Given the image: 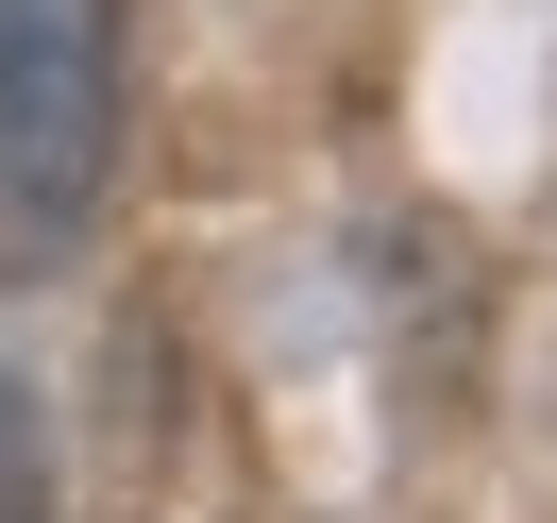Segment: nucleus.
I'll return each mask as SVG.
<instances>
[{
    "mask_svg": "<svg viewBox=\"0 0 557 523\" xmlns=\"http://www.w3.org/2000/svg\"><path fill=\"white\" fill-rule=\"evenodd\" d=\"M0 523H51V422L17 372H0Z\"/></svg>",
    "mask_w": 557,
    "mask_h": 523,
    "instance_id": "2",
    "label": "nucleus"
},
{
    "mask_svg": "<svg viewBox=\"0 0 557 523\" xmlns=\"http://www.w3.org/2000/svg\"><path fill=\"white\" fill-rule=\"evenodd\" d=\"M119 186V0H0V287L69 271Z\"/></svg>",
    "mask_w": 557,
    "mask_h": 523,
    "instance_id": "1",
    "label": "nucleus"
}]
</instances>
